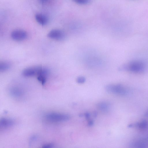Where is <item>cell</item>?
<instances>
[{
  "label": "cell",
  "mask_w": 148,
  "mask_h": 148,
  "mask_svg": "<svg viewBox=\"0 0 148 148\" xmlns=\"http://www.w3.org/2000/svg\"><path fill=\"white\" fill-rule=\"evenodd\" d=\"M145 68V64L143 62L139 60H134L122 65L119 67V70L139 73L143 72Z\"/></svg>",
  "instance_id": "obj_1"
},
{
  "label": "cell",
  "mask_w": 148,
  "mask_h": 148,
  "mask_svg": "<svg viewBox=\"0 0 148 148\" xmlns=\"http://www.w3.org/2000/svg\"><path fill=\"white\" fill-rule=\"evenodd\" d=\"M49 71L46 68L41 66L28 68L24 69L22 72L23 75L25 77H31L43 75H48Z\"/></svg>",
  "instance_id": "obj_2"
},
{
  "label": "cell",
  "mask_w": 148,
  "mask_h": 148,
  "mask_svg": "<svg viewBox=\"0 0 148 148\" xmlns=\"http://www.w3.org/2000/svg\"><path fill=\"white\" fill-rule=\"evenodd\" d=\"M105 90L108 92L121 96L127 95L128 91L127 88L121 84H110L106 85Z\"/></svg>",
  "instance_id": "obj_3"
},
{
  "label": "cell",
  "mask_w": 148,
  "mask_h": 148,
  "mask_svg": "<svg viewBox=\"0 0 148 148\" xmlns=\"http://www.w3.org/2000/svg\"><path fill=\"white\" fill-rule=\"evenodd\" d=\"M45 117L48 121L53 122L67 121L70 118V116L68 114L56 112L48 113L46 115Z\"/></svg>",
  "instance_id": "obj_4"
},
{
  "label": "cell",
  "mask_w": 148,
  "mask_h": 148,
  "mask_svg": "<svg viewBox=\"0 0 148 148\" xmlns=\"http://www.w3.org/2000/svg\"><path fill=\"white\" fill-rule=\"evenodd\" d=\"M47 36L51 39L57 40H62L65 38V33L59 29H53L50 31L47 34Z\"/></svg>",
  "instance_id": "obj_5"
},
{
  "label": "cell",
  "mask_w": 148,
  "mask_h": 148,
  "mask_svg": "<svg viewBox=\"0 0 148 148\" xmlns=\"http://www.w3.org/2000/svg\"><path fill=\"white\" fill-rule=\"evenodd\" d=\"M12 38L15 40L20 41L25 40L27 36V32L21 29H16L14 30L11 34Z\"/></svg>",
  "instance_id": "obj_6"
},
{
  "label": "cell",
  "mask_w": 148,
  "mask_h": 148,
  "mask_svg": "<svg viewBox=\"0 0 148 148\" xmlns=\"http://www.w3.org/2000/svg\"><path fill=\"white\" fill-rule=\"evenodd\" d=\"M130 128L136 127L140 129H145L148 127V122L143 120L134 123H132L128 125Z\"/></svg>",
  "instance_id": "obj_7"
},
{
  "label": "cell",
  "mask_w": 148,
  "mask_h": 148,
  "mask_svg": "<svg viewBox=\"0 0 148 148\" xmlns=\"http://www.w3.org/2000/svg\"><path fill=\"white\" fill-rule=\"evenodd\" d=\"M35 17L37 22L41 25H45L48 22V18L44 14L41 13L37 14Z\"/></svg>",
  "instance_id": "obj_8"
},
{
  "label": "cell",
  "mask_w": 148,
  "mask_h": 148,
  "mask_svg": "<svg viewBox=\"0 0 148 148\" xmlns=\"http://www.w3.org/2000/svg\"><path fill=\"white\" fill-rule=\"evenodd\" d=\"M130 146L132 148H145L147 147L148 144L143 139L132 143Z\"/></svg>",
  "instance_id": "obj_9"
},
{
  "label": "cell",
  "mask_w": 148,
  "mask_h": 148,
  "mask_svg": "<svg viewBox=\"0 0 148 148\" xmlns=\"http://www.w3.org/2000/svg\"><path fill=\"white\" fill-rule=\"evenodd\" d=\"M14 124V121L12 119L5 118H3L0 119L1 127H8L12 126Z\"/></svg>",
  "instance_id": "obj_10"
},
{
  "label": "cell",
  "mask_w": 148,
  "mask_h": 148,
  "mask_svg": "<svg viewBox=\"0 0 148 148\" xmlns=\"http://www.w3.org/2000/svg\"><path fill=\"white\" fill-rule=\"evenodd\" d=\"M10 93L12 97L18 98L21 97L23 94V91L16 87H13L11 88Z\"/></svg>",
  "instance_id": "obj_11"
},
{
  "label": "cell",
  "mask_w": 148,
  "mask_h": 148,
  "mask_svg": "<svg viewBox=\"0 0 148 148\" xmlns=\"http://www.w3.org/2000/svg\"><path fill=\"white\" fill-rule=\"evenodd\" d=\"M97 107L100 110L104 112H107L109 110V108L108 104L104 102L98 103Z\"/></svg>",
  "instance_id": "obj_12"
},
{
  "label": "cell",
  "mask_w": 148,
  "mask_h": 148,
  "mask_svg": "<svg viewBox=\"0 0 148 148\" xmlns=\"http://www.w3.org/2000/svg\"><path fill=\"white\" fill-rule=\"evenodd\" d=\"M10 66V63L6 61H3L0 63V71L4 72L8 69Z\"/></svg>",
  "instance_id": "obj_13"
},
{
  "label": "cell",
  "mask_w": 148,
  "mask_h": 148,
  "mask_svg": "<svg viewBox=\"0 0 148 148\" xmlns=\"http://www.w3.org/2000/svg\"><path fill=\"white\" fill-rule=\"evenodd\" d=\"M47 76L44 75H39L37 76V79L42 85H44L46 82Z\"/></svg>",
  "instance_id": "obj_14"
},
{
  "label": "cell",
  "mask_w": 148,
  "mask_h": 148,
  "mask_svg": "<svg viewBox=\"0 0 148 148\" xmlns=\"http://www.w3.org/2000/svg\"><path fill=\"white\" fill-rule=\"evenodd\" d=\"M86 80L85 78L83 76H79L76 79L77 82L79 84H83L84 83Z\"/></svg>",
  "instance_id": "obj_15"
},
{
  "label": "cell",
  "mask_w": 148,
  "mask_h": 148,
  "mask_svg": "<svg viewBox=\"0 0 148 148\" xmlns=\"http://www.w3.org/2000/svg\"><path fill=\"white\" fill-rule=\"evenodd\" d=\"M75 2L82 4H87L88 2V0H73Z\"/></svg>",
  "instance_id": "obj_16"
},
{
  "label": "cell",
  "mask_w": 148,
  "mask_h": 148,
  "mask_svg": "<svg viewBox=\"0 0 148 148\" xmlns=\"http://www.w3.org/2000/svg\"><path fill=\"white\" fill-rule=\"evenodd\" d=\"M53 146V144L52 143H48L44 145L42 147L43 148H49L52 147Z\"/></svg>",
  "instance_id": "obj_17"
},
{
  "label": "cell",
  "mask_w": 148,
  "mask_h": 148,
  "mask_svg": "<svg viewBox=\"0 0 148 148\" xmlns=\"http://www.w3.org/2000/svg\"><path fill=\"white\" fill-rule=\"evenodd\" d=\"M94 124V122L93 120H90L89 121L88 123V125L89 126H92Z\"/></svg>",
  "instance_id": "obj_18"
},
{
  "label": "cell",
  "mask_w": 148,
  "mask_h": 148,
  "mask_svg": "<svg viewBox=\"0 0 148 148\" xmlns=\"http://www.w3.org/2000/svg\"><path fill=\"white\" fill-rule=\"evenodd\" d=\"M85 116L87 119H88L90 116V114L89 113L87 112L85 114Z\"/></svg>",
  "instance_id": "obj_19"
},
{
  "label": "cell",
  "mask_w": 148,
  "mask_h": 148,
  "mask_svg": "<svg viewBox=\"0 0 148 148\" xmlns=\"http://www.w3.org/2000/svg\"><path fill=\"white\" fill-rule=\"evenodd\" d=\"M49 0H40V2L42 3H44L47 2Z\"/></svg>",
  "instance_id": "obj_20"
},
{
  "label": "cell",
  "mask_w": 148,
  "mask_h": 148,
  "mask_svg": "<svg viewBox=\"0 0 148 148\" xmlns=\"http://www.w3.org/2000/svg\"><path fill=\"white\" fill-rule=\"evenodd\" d=\"M94 114V116H97V113L96 112H95Z\"/></svg>",
  "instance_id": "obj_21"
},
{
  "label": "cell",
  "mask_w": 148,
  "mask_h": 148,
  "mask_svg": "<svg viewBox=\"0 0 148 148\" xmlns=\"http://www.w3.org/2000/svg\"><path fill=\"white\" fill-rule=\"evenodd\" d=\"M145 140L147 143H148V137L145 138Z\"/></svg>",
  "instance_id": "obj_22"
},
{
  "label": "cell",
  "mask_w": 148,
  "mask_h": 148,
  "mask_svg": "<svg viewBox=\"0 0 148 148\" xmlns=\"http://www.w3.org/2000/svg\"><path fill=\"white\" fill-rule=\"evenodd\" d=\"M145 115L148 116V110L145 113Z\"/></svg>",
  "instance_id": "obj_23"
}]
</instances>
